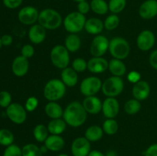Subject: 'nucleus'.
Masks as SVG:
<instances>
[{"mask_svg":"<svg viewBox=\"0 0 157 156\" xmlns=\"http://www.w3.org/2000/svg\"><path fill=\"white\" fill-rule=\"evenodd\" d=\"M87 113L83 106L82 103L78 101L71 102L64 109L63 119L67 125L74 128H78L85 122Z\"/></svg>","mask_w":157,"mask_h":156,"instance_id":"nucleus-1","label":"nucleus"},{"mask_svg":"<svg viewBox=\"0 0 157 156\" xmlns=\"http://www.w3.org/2000/svg\"><path fill=\"white\" fill-rule=\"evenodd\" d=\"M38 22L45 29L55 30L61 25L63 19L58 11L48 8L39 12Z\"/></svg>","mask_w":157,"mask_h":156,"instance_id":"nucleus-2","label":"nucleus"},{"mask_svg":"<svg viewBox=\"0 0 157 156\" xmlns=\"http://www.w3.org/2000/svg\"><path fill=\"white\" fill-rule=\"evenodd\" d=\"M66 93V86L59 79H52L44 85L43 94L49 102H56L64 97Z\"/></svg>","mask_w":157,"mask_h":156,"instance_id":"nucleus-3","label":"nucleus"},{"mask_svg":"<svg viewBox=\"0 0 157 156\" xmlns=\"http://www.w3.org/2000/svg\"><path fill=\"white\" fill-rule=\"evenodd\" d=\"M86 21L85 15L77 11L67 14L63 20V24L67 32L77 34L84 29Z\"/></svg>","mask_w":157,"mask_h":156,"instance_id":"nucleus-4","label":"nucleus"},{"mask_svg":"<svg viewBox=\"0 0 157 156\" xmlns=\"http://www.w3.org/2000/svg\"><path fill=\"white\" fill-rule=\"evenodd\" d=\"M109 51L113 58L124 60L128 57L130 47L128 41L121 37H116L110 41Z\"/></svg>","mask_w":157,"mask_h":156,"instance_id":"nucleus-5","label":"nucleus"},{"mask_svg":"<svg viewBox=\"0 0 157 156\" xmlns=\"http://www.w3.org/2000/svg\"><path fill=\"white\" fill-rule=\"evenodd\" d=\"M50 58L52 63L58 69H64L67 67L70 63L69 51L65 46L58 44L53 47L51 50Z\"/></svg>","mask_w":157,"mask_h":156,"instance_id":"nucleus-6","label":"nucleus"},{"mask_svg":"<svg viewBox=\"0 0 157 156\" xmlns=\"http://www.w3.org/2000/svg\"><path fill=\"white\" fill-rule=\"evenodd\" d=\"M124 83L121 76H112L102 84L103 93L107 97H116L124 90Z\"/></svg>","mask_w":157,"mask_h":156,"instance_id":"nucleus-7","label":"nucleus"},{"mask_svg":"<svg viewBox=\"0 0 157 156\" xmlns=\"http://www.w3.org/2000/svg\"><path fill=\"white\" fill-rule=\"evenodd\" d=\"M102 84L100 78L94 76H88L81 81L80 90L85 96H95L102 88Z\"/></svg>","mask_w":157,"mask_h":156,"instance_id":"nucleus-8","label":"nucleus"},{"mask_svg":"<svg viewBox=\"0 0 157 156\" xmlns=\"http://www.w3.org/2000/svg\"><path fill=\"white\" fill-rule=\"evenodd\" d=\"M6 115L13 123L21 125L27 119V113L24 106L18 102H12L6 108Z\"/></svg>","mask_w":157,"mask_h":156,"instance_id":"nucleus-9","label":"nucleus"},{"mask_svg":"<svg viewBox=\"0 0 157 156\" xmlns=\"http://www.w3.org/2000/svg\"><path fill=\"white\" fill-rule=\"evenodd\" d=\"M110 41L104 35H97L92 40L90 53L93 57H103L109 50Z\"/></svg>","mask_w":157,"mask_h":156,"instance_id":"nucleus-10","label":"nucleus"},{"mask_svg":"<svg viewBox=\"0 0 157 156\" xmlns=\"http://www.w3.org/2000/svg\"><path fill=\"white\" fill-rule=\"evenodd\" d=\"M39 12L34 6H28L21 8L18 13V21L25 25H33L38 21Z\"/></svg>","mask_w":157,"mask_h":156,"instance_id":"nucleus-11","label":"nucleus"},{"mask_svg":"<svg viewBox=\"0 0 157 156\" xmlns=\"http://www.w3.org/2000/svg\"><path fill=\"white\" fill-rule=\"evenodd\" d=\"M90 151V142L85 137L76 138L71 145V151L73 156H87Z\"/></svg>","mask_w":157,"mask_h":156,"instance_id":"nucleus-12","label":"nucleus"},{"mask_svg":"<svg viewBox=\"0 0 157 156\" xmlns=\"http://www.w3.org/2000/svg\"><path fill=\"white\" fill-rule=\"evenodd\" d=\"M156 43L154 33L150 30H144L136 38V45L140 50L147 51L152 49Z\"/></svg>","mask_w":157,"mask_h":156,"instance_id":"nucleus-13","label":"nucleus"},{"mask_svg":"<svg viewBox=\"0 0 157 156\" xmlns=\"http://www.w3.org/2000/svg\"><path fill=\"white\" fill-rule=\"evenodd\" d=\"M120 111V104L115 97H107L102 104V112L107 119H114Z\"/></svg>","mask_w":157,"mask_h":156,"instance_id":"nucleus-14","label":"nucleus"},{"mask_svg":"<svg viewBox=\"0 0 157 156\" xmlns=\"http://www.w3.org/2000/svg\"><path fill=\"white\" fill-rule=\"evenodd\" d=\"M139 15L144 19H153L157 16V0H146L139 8Z\"/></svg>","mask_w":157,"mask_h":156,"instance_id":"nucleus-15","label":"nucleus"},{"mask_svg":"<svg viewBox=\"0 0 157 156\" xmlns=\"http://www.w3.org/2000/svg\"><path fill=\"white\" fill-rule=\"evenodd\" d=\"M29 69V59L22 55L16 57L13 60L12 64V70L14 74L18 77H21L26 75Z\"/></svg>","mask_w":157,"mask_h":156,"instance_id":"nucleus-16","label":"nucleus"},{"mask_svg":"<svg viewBox=\"0 0 157 156\" xmlns=\"http://www.w3.org/2000/svg\"><path fill=\"white\" fill-rule=\"evenodd\" d=\"M109 61L103 57H93L87 61V70L92 73H102L108 69Z\"/></svg>","mask_w":157,"mask_h":156,"instance_id":"nucleus-17","label":"nucleus"},{"mask_svg":"<svg viewBox=\"0 0 157 156\" xmlns=\"http://www.w3.org/2000/svg\"><path fill=\"white\" fill-rule=\"evenodd\" d=\"M132 94L134 99L139 101L147 99L150 94V86L148 82L145 80H140L139 82L133 84L132 89Z\"/></svg>","mask_w":157,"mask_h":156,"instance_id":"nucleus-18","label":"nucleus"},{"mask_svg":"<svg viewBox=\"0 0 157 156\" xmlns=\"http://www.w3.org/2000/svg\"><path fill=\"white\" fill-rule=\"evenodd\" d=\"M102 104L103 102L96 96H86L82 102V105L86 112L92 115L98 114L102 111Z\"/></svg>","mask_w":157,"mask_h":156,"instance_id":"nucleus-19","label":"nucleus"},{"mask_svg":"<svg viewBox=\"0 0 157 156\" xmlns=\"http://www.w3.org/2000/svg\"><path fill=\"white\" fill-rule=\"evenodd\" d=\"M29 38L32 43L39 44L44 41L46 38V29L39 24L32 25L29 30Z\"/></svg>","mask_w":157,"mask_h":156,"instance_id":"nucleus-20","label":"nucleus"},{"mask_svg":"<svg viewBox=\"0 0 157 156\" xmlns=\"http://www.w3.org/2000/svg\"><path fill=\"white\" fill-rule=\"evenodd\" d=\"M44 145L47 147L48 151H59L63 149L65 142L61 135H50L44 141Z\"/></svg>","mask_w":157,"mask_h":156,"instance_id":"nucleus-21","label":"nucleus"},{"mask_svg":"<svg viewBox=\"0 0 157 156\" xmlns=\"http://www.w3.org/2000/svg\"><path fill=\"white\" fill-rule=\"evenodd\" d=\"M61 80L66 87H73L78 84V73L72 67H66L61 71Z\"/></svg>","mask_w":157,"mask_h":156,"instance_id":"nucleus-22","label":"nucleus"},{"mask_svg":"<svg viewBox=\"0 0 157 156\" xmlns=\"http://www.w3.org/2000/svg\"><path fill=\"white\" fill-rule=\"evenodd\" d=\"M104 28V22L100 18H90L86 21L84 29L90 35H99Z\"/></svg>","mask_w":157,"mask_h":156,"instance_id":"nucleus-23","label":"nucleus"},{"mask_svg":"<svg viewBox=\"0 0 157 156\" xmlns=\"http://www.w3.org/2000/svg\"><path fill=\"white\" fill-rule=\"evenodd\" d=\"M44 112L45 114L52 119H61V117H63V113H64V110L58 102L53 101L46 104L44 107Z\"/></svg>","mask_w":157,"mask_h":156,"instance_id":"nucleus-24","label":"nucleus"},{"mask_svg":"<svg viewBox=\"0 0 157 156\" xmlns=\"http://www.w3.org/2000/svg\"><path fill=\"white\" fill-rule=\"evenodd\" d=\"M108 69L113 76H122L127 72V67L122 60L113 58L109 61Z\"/></svg>","mask_w":157,"mask_h":156,"instance_id":"nucleus-25","label":"nucleus"},{"mask_svg":"<svg viewBox=\"0 0 157 156\" xmlns=\"http://www.w3.org/2000/svg\"><path fill=\"white\" fill-rule=\"evenodd\" d=\"M104 136V130L102 127L99 125H94L91 126H89L86 129L85 133H84V137L90 141V142H98L101 140Z\"/></svg>","mask_w":157,"mask_h":156,"instance_id":"nucleus-26","label":"nucleus"},{"mask_svg":"<svg viewBox=\"0 0 157 156\" xmlns=\"http://www.w3.org/2000/svg\"><path fill=\"white\" fill-rule=\"evenodd\" d=\"M48 129L51 135H61L65 131L67 123L64 119H52L48 124Z\"/></svg>","mask_w":157,"mask_h":156,"instance_id":"nucleus-27","label":"nucleus"},{"mask_svg":"<svg viewBox=\"0 0 157 156\" xmlns=\"http://www.w3.org/2000/svg\"><path fill=\"white\" fill-rule=\"evenodd\" d=\"M64 46L69 52H76L81 48V40L77 34H70L64 41Z\"/></svg>","mask_w":157,"mask_h":156,"instance_id":"nucleus-28","label":"nucleus"},{"mask_svg":"<svg viewBox=\"0 0 157 156\" xmlns=\"http://www.w3.org/2000/svg\"><path fill=\"white\" fill-rule=\"evenodd\" d=\"M90 4V10L97 15H104L108 12V2L105 0H91Z\"/></svg>","mask_w":157,"mask_h":156,"instance_id":"nucleus-29","label":"nucleus"},{"mask_svg":"<svg viewBox=\"0 0 157 156\" xmlns=\"http://www.w3.org/2000/svg\"><path fill=\"white\" fill-rule=\"evenodd\" d=\"M48 127L43 124H38L35 125L33 129L34 138L38 142H44V141L48 137Z\"/></svg>","mask_w":157,"mask_h":156,"instance_id":"nucleus-30","label":"nucleus"},{"mask_svg":"<svg viewBox=\"0 0 157 156\" xmlns=\"http://www.w3.org/2000/svg\"><path fill=\"white\" fill-rule=\"evenodd\" d=\"M22 156H43L40 147L34 143H29L21 148Z\"/></svg>","mask_w":157,"mask_h":156,"instance_id":"nucleus-31","label":"nucleus"},{"mask_svg":"<svg viewBox=\"0 0 157 156\" xmlns=\"http://www.w3.org/2000/svg\"><path fill=\"white\" fill-rule=\"evenodd\" d=\"M118 123L114 119H107L102 125L103 130L105 134L113 136L117 133L118 130Z\"/></svg>","mask_w":157,"mask_h":156,"instance_id":"nucleus-32","label":"nucleus"},{"mask_svg":"<svg viewBox=\"0 0 157 156\" xmlns=\"http://www.w3.org/2000/svg\"><path fill=\"white\" fill-rule=\"evenodd\" d=\"M141 109L140 101L136 99H132L127 101L124 105V111L129 115L136 114Z\"/></svg>","mask_w":157,"mask_h":156,"instance_id":"nucleus-33","label":"nucleus"},{"mask_svg":"<svg viewBox=\"0 0 157 156\" xmlns=\"http://www.w3.org/2000/svg\"><path fill=\"white\" fill-rule=\"evenodd\" d=\"M127 6V0H109V11L112 14L121 13L124 10Z\"/></svg>","mask_w":157,"mask_h":156,"instance_id":"nucleus-34","label":"nucleus"},{"mask_svg":"<svg viewBox=\"0 0 157 156\" xmlns=\"http://www.w3.org/2000/svg\"><path fill=\"white\" fill-rule=\"evenodd\" d=\"M14 139V135L10 130L6 128L0 129V145L7 147L13 144Z\"/></svg>","mask_w":157,"mask_h":156,"instance_id":"nucleus-35","label":"nucleus"},{"mask_svg":"<svg viewBox=\"0 0 157 156\" xmlns=\"http://www.w3.org/2000/svg\"><path fill=\"white\" fill-rule=\"evenodd\" d=\"M120 24V18L117 14H111L108 15L104 20V28L108 31H113L118 27Z\"/></svg>","mask_w":157,"mask_h":156,"instance_id":"nucleus-36","label":"nucleus"},{"mask_svg":"<svg viewBox=\"0 0 157 156\" xmlns=\"http://www.w3.org/2000/svg\"><path fill=\"white\" fill-rule=\"evenodd\" d=\"M72 68L77 73H82L87 69V62L82 58H75L72 62Z\"/></svg>","mask_w":157,"mask_h":156,"instance_id":"nucleus-37","label":"nucleus"},{"mask_svg":"<svg viewBox=\"0 0 157 156\" xmlns=\"http://www.w3.org/2000/svg\"><path fill=\"white\" fill-rule=\"evenodd\" d=\"M2 156H22V151L18 145L12 144L6 147Z\"/></svg>","mask_w":157,"mask_h":156,"instance_id":"nucleus-38","label":"nucleus"},{"mask_svg":"<svg viewBox=\"0 0 157 156\" xmlns=\"http://www.w3.org/2000/svg\"><path fill=\"white\" fill-rule=\"evenodd\" d=\"M12 103V96L10 93L6 90L0 92V106L7 108Z\"/></svg>","mask_w":157,"mask_h":156,"instance_id":"nucleus-39","label":"nucleus"},{"mask_svg":"<svg viewBox=\"0 0 157 156\" xmlns=\"http://www.w3.org/2000/svg\"><path fill=\"white\" fill-rule=\"evenodd\" d=\"M38 106V99L35 96H30L27 99L25 105L26 111L33 112L37 109Z\"/></svg>","mask_w":157,"mask_h":156,"instance_id":"nucleus-40","label":"nucleus"},{"mask_svg":"<svg viewBox=\"0 0 157 156\" xmlns=\"http://www.w3.org/2000/svg\"><path fill=\"white\" fill-rule=\"evenodd\" d=\"M21 54L23 57L26 58H31L35 54V48L31 44H25L21 49Z\"/></svg>","mask_w":157,"mask_h":156,"instance_id":"nucleus-41","label":"nucleus"},{"mask_svg":"<svg viewBox=\"0 0 157 156\" xmlns=\"http://www.w3.org/2000/svg\"><path fill=\"white\" fill-rule=\"evenodd\" d=\"M77 8H78V12H79L80 13L85 15L86 14H87L90 12V4L87 1L80 2L78 3Z\"/></svg>","mask_w":157,"mask_h":156,"instance_id":"nucleus-42","label":"nucleus"},{"mask_svg":"<svg viewBox=\"0 0 157 156\" xmlns=\"http://www.w3.org/2000/svg\"><path fill=\"white\" fill-rule=\"evenodd\" d=\"M23 0H2L3 5L9 9H15L22 4Z\"/></svg>","mask_w":157,"mask_h":156,"instance_id":"nucleus-43","label":"nucleus"},{"mask_svg":"<svg viewBox=\"0 0 157 156\" xmlns=\"http://www.w3.org/2000/svg\"><path fill=\"white\" fill-rule=\"evenodd\" d=\"M141 78V75L139 72L136 71V70H132L127 75V79L132 84H136V83L139 82Z\"/></svg>","mask_w":157,"mask_h":156,"instance_id":"nucleus-44","label":"nucleus"},{"mask_svg":"<svg viewBox=\"0 0 157 156\" xmlns=\"http://www.w3.org/2000/svg\"><path fill=\"white\" fill-rule=\"evenodd\" d=\"M144 156H157V143L152 144L146 149Z\"/></svg>","mask_w":157,"mask_h":156,"instance_id":"nucleus-45","label":"nucleus"},{"mask_svg":"<svg viewBox=\"0 0 157 156\" xmlns=\"http://www.w3.org/2000/svg\"><path fill=\"white\" fill-rule=\"evenodd\" d=\"M149 61L153 68L157 70V49L153 50L150 55V58H149Z\"/></svg>","mask_w":157,"mask_h":156,"instance_id":"nucleus-46","label":"nucleus"},{"mask_svg":"<svg viewBox=\"0 0 157 156\" xmlns=\"http://www.w3.org/2000/svg\"><path fill=\"white\" fill-rule=\"evenodd\" d=\"M1 41L2 44L4 46H9L10 44H12V37L9 35H4L1 37Z\"/></svg>","mask_w":157,"mask_h":156,"instance_id":"nucleus-47","label":"nucleus"},{"mask_svg":"<svg viewBox=\"0 0 157 156\" xmlns=\"http://www.w3.org/2000/svg\"><path fill=\"white\" fill-rule=\"evenodd\" d=\"M87 156H105V154L98 150H91Z\"/></svg>","mask_w":157,"mask_h":156,"instance_id":"nucleus-48","label":"nucleus"},{"mask_svg":"<svg viewBox=\"0 0 157 156\" xmlns=\"http://www.w3.org/2000/svg\"><path fill=\"white\" fill-rule=\"evenodd\" d=\"M105 156H117V154L114 150H109L105 154Z\"/></svg>","mask_w":157,"mask_h":156,"instance_id":"nucleus-49","label":"nucleus"},{"mask_svg":"<svg viewBox=\"0 0 157 156\" xmlns=\"http://www.w3.org/2000/svg\"><path fill=\"white\" fill-rule=\"evenodd\" d=\"M40 150H41V152H42L43 154H45V153L47 152L48 151V148H47V147H46L44 145H42V146L40 147Z\"/></svg>","mask_w":157,"mask_h":156,"instance_id":"nucleus-50","label":"nucleus"},{"mask_svg":"<svg viewBox=\"0 0 157 156\" xmlns=\"http://www.w3.org/2000/svg\"><path fill=\"white\" fill-rule=\"evenodd\" d=\"M72 1L75 2H77V3H78V2H83V1H87V0H72Z\"/></svg>","mask_w":157,"mask_h":156,"instance_id":"nucleus-51","label":"nucleus"},{"mask_svg":"<svg viewBox=\"0 0 157 156\" xmlns=\"http://www.w3.org/2000/svg\"><path fill=\"white\" fill-rule=\"evenodd\" d=\"M58 156H69V155L67 154H58Z\"/></svg>","mask_w":157,"mask_h":156,"instance_id":"nucleus-52","label":"nucleus"},{"mask_svg":"<svg viewBox=\"0 0 157 156\" xmlns=\"http://www.w3.org/2000/svg\"><path fill=\"white\" fill-rule=\"evenodd\" d=\"M2 41H1V38H0V49L2 48Z\"/></svg>","mask_w":157,"mask_h":156,"instance_id":"nucleus-53","label":"nucleus"}]
</instances>
